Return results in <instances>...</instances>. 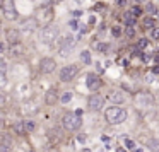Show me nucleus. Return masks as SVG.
<instances>
[{
    "label": "nucleus",
    "instance_id": "7ed1b4c3",
    "mask_svg": "<svg viewBox=\"0 0 159 152\" xmlns=\"http://www.w3.org/2000/svg\"><path fill=\"white\" fill-rule=\"evenodd\" d=\"M62 125H63V128H65V130L72 132V130H77V128L82 125V120H80V116H79V115H72V113H69V115H65V116H63Z\"/></svg>",
    "mask_w": 159,
    "mask_h": 152
},
{
    "label": "nucleus",
    "instance_id": "423d86ee",
    "mask_svg": "<svg viewBox=\"0 0 159 152\" xmlns=\"http://www.w3.org/2000/svg\"><path fill=\"white\" fill-rule=\"evenodd\" d=\"M152 103H154V98H152L149 92H140V94H137V98H135L137 108H142V110L152 106Z\"/></svg>",
    "mask_w": 159,
    "mask_h": 152
},
{
    "label": "nucleus",
    "instance_id": "393cba45",
    "mask_svg": "<svg viewBox=\"0 0 159 152\" xmlns=\"http://www.w3.org/2000/svg\"><path fill=\"white\" fill-rule=\"evenodd\" d=\"M149 147H151V151H152V152H159V140H156V139H151Z\"/></svg>",
    "mask_w": 159,
    "mask_h": 152
},
{
    "label": "nucleus",
    "instance_id": "6ab92c4d",
    "mask_svg": "<svg viewBox=\"0 0 159 152\" xmlns=\"http://www.w3.org/2000/svg\"><path fill=\"white\" fill-rule=\"evenodd\" d=\"M80 60H82V63L84 65H91V53L89 51H80Z\"/></svg>",
    "mask_w": 159,
    "mask_h": 152
},
{
    "label": "nucleus",
    "instance_id": "aec40b11",
    "mask_svg": "<svg viewBox=\"0 0 159 152\" xmlns=\"http://www.w3.org/2000/svg\"><path fill=\"white\" fill-rule=\"evenodd\" d=\"M10 55H12V56H21V55H22V48L19 46V43H17V44H12Z\"/></svg>",
    "mask_w": 159,
    "mask_h": 152
},
{
    "label": "nucleus",
    "instance_id": "f03ea898",
    "mask_svg": "<svg viewBox=\"0 0 159 152\" xmlns=\"http://www.w3.org/2000/svg\"><path fill=\"white\" fill-rule=\"evenodd\" d=\"M57 36H58V27H57L55 24H48V26H45V27L41 29L39 39H41L43 43H46V44H51V43L57 39Z\"/></svg>",
    "mask_w": 159,
    "mask_h": 152
},
{
    "label": "nucleus",
    "instance_id": "0eeeda50",
    "mask_svg": "<svg viewBox=\"0 0 159 152\" xmlns=\"http://www.w3.org/2000/svg\"><path fill=\"white\" fill-rule=\"evenodd\" d=\"M103 104H104V99H103V96H99V94H92V96H89V99H87V106H89L91 111H99V110L103 108Z\"/></svg>",
    "mask_w": 159,
    "mask_h": 152
},
{
    "label": "nucleus",
    "instance_id": "9b49d317",
    "mask_svg": "<svg viewBox=\"0 0 159 152\" xmlns=\"http://www.w3.org/2000/svg\"><path fill=\"white\" fill-rule=\"evenodd\" d=\"M38 21H36V17H31V19H26L24 22H22V31L24 33H27V34H31L36 27H38Z\"/></svg>",
    "mask_w": 159,
    "mask_h": 152
},
{
    "label": "nucleus",
    "instance_id": "4468645a",
    "mask_svg": "<svg viewBox=\"0 0 159 152\" xmlns=\"http://www.w3.org/2000/svg\"><path fill=\"white\" fill-rule=\"evenodd\" d=\"M108 99H110L111 103H115V104H122V103L125 101L123 92H120V91H110V92H108Z\"/></svg>",
    "mask_w": 159,
    "mask_h": 152
},
{
    "label": "nucleus",
    "instance_id": "c85d7f7f",
    "mask_svg": "<svg viewBox=\"0 0 159 152\" xmlns=\"http://www.w3.org/2000/svg\"><path fill=\"white\" fill-rule=\"evenodd\" d=\"M26 123V132H33L34 130V123L31 121V120H27V121H24Z\"/></svg>",
    "mask_w": 159,
    "mask_h": 152
},
{
    "label": "nucleus",
    "instance_id": "a211bd4d",
    "mask_svg": "<svg viewBox=\"0 0 159 152\" xmlns=\"http://www.w3.org/2000/svg\"><path fill=\"white\" fill-rule=\"evenodd\" d=\"M22 111H24L26 115H34V113L38 111V108H36L33 103H26V104H24V108H22Z\"/></svg>",
    "mask_w": 159,
    "mask_h": 152
},
{
    "label": "nucleus",
    "instance_id": "7c9ffc66",
    "mask_svg": "<svg viewBox=\"0 0 159 152\" xmlns=\"http://www.w3.org/2000/svg\"><path fill=\"white\" fill-rule=\"evenodd\" d=\"M125 145H127V149H135V144L130 139H125Z\"/></svg>",
    "mask_w": 159,
    "mask_h": 152
},
{
    "label": "nucleus",
    "instance_id": "f704fd0d",
    "mask_svg": "<svg viewBox=\"0 0 159 152\" xmlns=\"http://www.w3.org/2000/svg\"><path fill=\"white\" fill-rule=\"evenodd\" d=\"M96 9H104V5H103V3H96V5H94V10H96Z\"/></svg>",
    "mask_w": 159,
    "mask_h": 152
},
{
    "label": "nucleus",
    "instance_id": "9d476101",
    "mask_svg": "<svg viewBox=\"0 0 159 152\" xmlns=\"http://www.w3.org/2000/svg\"><path fill=\"white\" fill-rule=\"evenodd\" d=\"M3 15H5V19H9V21L17 19V10H15V7L10 3V0H5V2H3Z\"/></svg>",
    "mask_w": 159,
    "mask_h": 152
},
{
    "label": "nucleus",
    "instance_id": "c9c22d12",
    "mask_svg": "<svg viewBox=\"0 0 159 152\" xmlns=\"http://www.w3.org/2000/svg\"><path fill=\"white\" fill-rule=\"evenodd\" d=\"M116 152H127V151H125V149H118Z\"/></svg>",
    "mask_w": 159,
    "mask_h": 152
},
{
    "label": "nucleus",
    "instance_id": "f3484780",
    "mask_svg": "<svg viewBox=\"0 0 159 152\" xmlns=\"http://www.w3.org/2000/svg\"><path fill=\"white\" fill-rule=\"evenodd\" d=\"M45 101H46L48 104H53V103L57 101V91H55V89H50V91L46 92V96H45Z\"/></svg>",
    "mask_w": 159,
    "mask_h": 152
},
{
    "label": "nucleus",
    "instance_id": "ddd939ff",
    "mask_svg": "<svg viewBox=\"0 0 159 152\" xmlns=\"http://www.w3.org/2000/svg\"><path fill=\"white\" fill-rule=\"evenodd\" d=\"M86 84H87V87L91 89V91H96L98 87H99V79H98V75L96 74H89L87 75V79H86Z\"/></svg>",
    "mask_w": 159,
    "mask_h": 152
},
{
    "label": "nucleus",
    "instance_id": "5701e85b",
    "mask_svg": "<svg viewBox=\"0 0 159 152\" xmlns=\"http://www.w3.org/2000/svg\"><path fill=\"white\" fill-rule=\"evenodd\" d=\"M72 96H74V94H72L70 91H67V92H63V94H62L60 101H62L63 104H67V103H70V101H72Z\"/></svg>",
    "mask_w": 159,
    "mask_h": 152
},
{
    "label": "nucleus",
    "instance_id": "2f4dec72",
    "mask_svg": "<svg viewBox=\"0 0 159 152\" xmlns=\"http://www.w3.org/2000/svg\"><path fill=\"white\" fill-rule=\"evenodd\" d=\"M0 72H7V62L3 58L0 60Z\"/></svg>",
    "mask_w": 159,
    "mask_h": 152
},
{
    "label": "nucleus",
    "instance_id": "72a5a7b5",
    "mask_svg": "<svg viewBox=\"0 0 159 152\" xmlns=\"http://www.w3.org/2000/svg\"><path fill=\"white\" fill-rule=\"evenodd\" d=\"M69 24H70V29H79V22L77 21H70Z\"/></svg>",
    "mask_w": 159,
    "mask_h": 152
},
{
    "label": "nucleus",
    "instance_id": "2eb2a0df",
    "mask_svg": "<svg viewBox=\"0 0 159 152\" xmlns=\"http://www.w3.org/2000/svg\"><path fill=\"white\" fill-rule=\"evenodd\" d=\"M14 133H17V135L26 133V123L24 121H15L14 123Z\"/></svg>",
    "mask_w": 159,
    "mask_h": 152
},
{
    "label": "nucleus",
    "instance_id": "412c9836",
    "mask_svg": "<svg viewBox=\"0 0 159 152\" xmlns=\"http://www.w3.org/2000/svg\"><path fill=\"white\" fill-rule=\"evenodd\" d=\"M142 24H144V27H146V29H154V24H156V22H154V19H152V17H146Z\"/></svg>",
    "mask_w": 159,
    "mask_h": 152
},
{
    "label": "nucleus",
    "instance_id": "bb28decb",
    "mask_svg": "<svg viewBox=\"0 0 159 152\" xmlns=\"http://www.w3.org/2000/svg\"><path fill=\"white\" fill-rule=\"evenodd\" d=\"M130 12H132V14H134L135 17H139V15L142 14V9H140L139 5H135V7H132V9H130Z\"/></svg>",
    "mask_w": 159,
    "mask_h": 152
},
{
    "label": "nucleus",
    "instance_id": "473e14b6",
    "mask_svg": "<svg viewBox=\"0 0 159 152\" xmlns=\"http://www.w3.org/2000/svg\"><path fill=\"white\" fill-rule=\"evenodd\" d=\"M151 36H152L154 39H159V27H154V29L151 31Z\"/></svg>",
    "mask_w": 159,
    "mask_h": 152
},
{
    "label": "nucleus",
    "instance_id": "f8f14e48",
    "mask_svg": "<svg viewBox=\"0 0 159 152\" xmlns=\"http://www.w3.org/2000/svg\"><path fill=\"white\" fill-rule=\"evenodd\" d=\"M5 38H7V43L17 44L19 39H21V33H19L17 29H7V31H5Z\"/></svg>",
    "mask_w": 159,
    "mask_h": 152
},
{
    "label": "nucleus",
    "instance_id": "4c0bfd02",
    "mask_svg": "<svg viewBox=\"0 0 159 152\" xmlns=\"http://www.w3.org/2000/svg\"><path fill=\"white\" fill-rule=\"evenodd\" d=\"M55 2H62V0H55Z\"/></svg>",
    "mask_w": 159,
    "mask_h": 152
},
{
    "label": "nucleus",
    "instance_id": "58836bf2",
    "mask_svg": "<svg viewBox=\"0 0 159 152\" xmlns=\"http://www.w3.org/2000/svg\"><path fill=\"white\" fill-rule=\"evenodd\" d=\"M75 2H80V0H75Z\"/></svg>",
    "mask_w": 159,
    "mask_h": 152
},
{
    "label": "nucleus",
    "instance_id": "1a4fd4ad",
    "mask_svg": "<svg viewBox=\"0 0 159 152\" xmlns=\"http://www.w3.org/2000/svg\"><path fill=\"white\" fill-rule=\"evenodd\" d=\"M74 44H75L74 38H72V36H67V38L63 39L62 46H60V55H62V56H67V55H70V53H72V48H74Z\"/></svg>",
    "mask_w": 159,
    "mask_h": 152
},
{
    "label": "nucleus",
    "instance_id": "6e6552de",
    "mask_svg": "<svg viewBox=\"0 0 159 152\" xmlns=\"http://www.w3.org/2000/svg\"><path fill=\"white\" fill-rule=\"evenodd\" d=\"M55 68H57V63H55L53 58H41V62H39L41 74H51Z\"/></svg>",
    "mask_w": 159,
    "mask_h": 152
},
{
    "label": "nucleus",
    "instance_id": "a878e982",
    "mask_svg": "<svg viewBox=\"0 0 159 152\" xmlns=\"http://www.w3.org/2000/svg\"><path fill=\"white\" fill-rule=\"evenodd\" d=\"M151 15H154V14H158V7L154 5V3H147V9H146Z\"/></svg>",
    "mask_w": 159,
    "mask_h": 152
},
{
    "label": "nucleus",
    "instance_id": "4be33fe9",
    "mask_svg": "<svg viewBox=\"0 0 159 152\" xmlns=\"http://www.w3.org/2000/svg\"><path fill=\"white\" fill-rule=\"evenodd\" d=\"M147 44H149V39H147V38H140V39L137 41V50L140 51V50L147 48Z\"/></svg>",
    "mask_w": 159,
    "mask_h": 152
},
{
    "label": "nucleus",
    "instance_id": "e433bc0d",
    "mask_svg": "<svg viewBox=\"0 0 159 152\" xmlns=\"http://www.w3.org/2000/svg\"><path fill=\"white\" fill-rule=\"evenodd\" d=\"M135 2H146V0H135Z\"/></svg>",
    "mask_w": 159,
    "mask_h": 152
},
{
    "label": "nucleus",
    "instance_id": "b1692460",
    "mask_svg": "<svg viewBox=\"0 0 159 152\" xmlns=\"http://www.w3.org/2000/svg\"><path fill=\"white\" fill-rule=\"evenodd\" d=\"M108 44L106 43H96V51H99V53H106L108 51Z\"/></svg>",
    "mask_w": 159,
    "mask_h": 152
},
{
    "label": "nucleus",
    "instance_id": "cd10ccee",
    "mask_svg": "<svg viewBox=\"0 0 159 152\" xmlns=\"http://www.w3.org/2000/svg\"><path fill=\"white\" fill-rule=\"evenodd\" d=\"M125 34H127L128 38H134V36H135V29H134L132 26H128V27H127V31H125Z\"/></svg>",
    "mask_w": 159,
    "mask_h": 152
},
{
    "label": "nucleus",
    "instance_id": "20e7f679",
    "mask_svg": "<svg viewBox=\"0 0 159 152\" xmlns=\"http://www.w3.org/2000/svg\"><path fill=\"white\" fill-rule=\"evenodd\" d=\"M53 15H55V14H53V9L45 7V9H39V10H38V14H36V21H38L39 24L48 26V24H51Z\"/></svg>",
    "mask_w": 159,
    "mask_h": 152
},
{
    "label": "nucleus",
    "instance_id": "39448f33",
    "mask_svg": "<svg viewBox=\"0 0 159 152\" xmlns=\"http://www.w3.org/2000/svg\"><path fill=\"white\" fill-rule=\"evenodd\" d=\"M79 74V67L77 65H67L60 70V80L62 82H70L74 80V77Z\"/></svg>",
    "mask_w": 159,
    "mask_h": 152
},
{
    "label": "nucleus",
    "instance_id": "dca6fc26",
    "mask_svg": "<svg viewBox=\"0 0 159 152\" xmlns=\"http://www.w3.org/2000/svg\"><path fill=\"white\" fill-rule=\"evenodd\" d=\"M123 22H125L127 26H134V24L137 22V17H135L132 12H127V14L123 15Z\"/></svg>",
    "mask_w": 159,
    "mask_h": 152
},
{
    "label": "nucleus",
    "instance_id": "c756f323",
    "mask_svg": "<svg viewBox=\"0 0 159 152\" xmlns=\"http://www.w3.org/2000/svg\"><path fill=\"white\" fill-rule=\"evenodd\" d=\"M111 33H113V36H116V38H118V36L122 34V27H120V26H115V27L111 29Z\"/></svg>",
    "mask_w": 159,
    "mask_h": 152
},
{
    "label": "nucleus",
    "instance_id": "f257e3e1",
    "mask_svg": "<svg viewBox=\"0 0 159 152\" xmlns=\"http://www.w3.org/2000/svg\"><path fill=\"white\" fill-rule=\"evenodd\" d=\"M104 118L108 123L111 125H118V123H123L127 120V111L123 108H118V106H113V108H108L104 111Z\"/></svg>",
    "mask_w": 159,
    "mask_h": 152
}]
</instances>
